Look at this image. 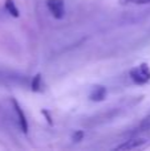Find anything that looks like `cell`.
I'll return each instance as SVG.
<instances>
[{
    "label": "cell",
    "instance_id": "6da1fadb",
    "mask_svg": "<svg viewBox=\"0 0 150 151\" xmlns=\"http://www.w3.org/2000/svg\"><path fill=\"white\" fill-rule=\"evenodd\" d=\"M129 77L137 85H145L150 81V68L148 64H140V65L134 66L133 69H130Z\"/></svg>",
    "mask_w": 150,
    "mask_h": 151
},
{
    "label": "cell",
    "instance_id": "7a4b0ae2",
    "mask_svg": "<svg viewBox=\"0 0 150 151\" xmlns=\"http://www.w3.org/2000/svg\"><path fill=\"white\" fill-rule=\"evenodd\" d=\"M146 146H149V139L145 137H138L134 135V138L128 139L124 143L118 145L114 147V150L118 151H130V150H138V149H145Z\"/></svg>",
    "mask_w": 150,
    "mask_h": 151
},
{
    "label": "cell",
    "instance_id": "3957f363",
    "mask_svg": "<svg viewBox=\"0 0 150 151\" xmlns=\"http://www.w3.org/2000/svg\"><path fill=\"white\" fill-rule=\"evenodd\" d=\"M47 7L49 9L50 15L57 20H61L65 16V4L64 0H48Z\"/></svg>",
    "mask_w": 150,
    "mask_h": 151
},
{
    "label": "cell",
    "instance_id": "277c9868",
    "mask_svg": "<svg viewBox=\"0 0 150 151\" xmlns=\"http://www.w3.org/2000/svg\"><path fill=\"white\" fill-rule=\"evenodd\" d=\"M11 104H12V107H13V111H15L16 117H17V122H19V126H20L21 131L23 133H27L28 131V122H27V117L24 114V111L21 110L20 105L17 104L16 99H11Z\"/></svg>",
    "mask_w": 150,
    "mask_h": 151
},
{
    "label": "cell",
    "instance_id": "5b68a950",
    "mask_svg": "<svg viewBox=\"0 0 150 151\" xmlns=\"http://www.w3.org/2000/svg\"><path fill=\"white\" fill-rule=\"evenodd\" d=\"M106 97V88L102 85H96L92 88L89 93V99L90 101H94V102H100L104 101Z\"/></svg>",
    "mask_w": 150,
    "mask_h": 151
},
{
    "label": "cell",
    "instance_id": "8992f818",
    "mask_svg": "<svg viewBox=\"0 0 150 151\" xmlns=\"http://www.w3.org/2000/svg\"><path fill=\"white\" fill-rule=\"evenodd\" d=\"M150 130V115L145 117L142 121L140 122V125L134 129V131L132 133V135H138L141 133H145V131H149Z\"/></svg>",
    "mask_w": 150,
    "mask_h": 151
},
{
    "label": "cell",
    "instance_id": "52a82bcc",
    "mask_svg": "<svg viewBox=\"0 0 150 151\" xmlns=\"http://www.w3.org/2000/svg\"><path fill=\"white\" fill-rule=\"evenodd\" d=\"M4 8H5V11H7L9 15H12L13 17H19V9H17V7H16V4H15V1L13 0H5V3H4Z\"/></svg>",
    "mask_w": 150,
    "mask_h": 151
},
{
    "label": "cell",
    "instance_id": "ba28073f",
    "mask_svg": "<svg viewBox=\"0 0 150 151\" xmlns=\"http://www.w3.org/2000/svg\"><path fill=\"white\" fill-rule=\"evenodd\" d=\"M31 89L33 91H41L43 90V83H41V76L36 74L31 81Z\"/></svg>",
    "mask_w": 150,
    "mask_h": 151
},
{
    "label": "cell",
    "instance_id": "9c48e42d",
    "mask_svg": "<svg viewBox=\"0 0 150 151\" xmlns=\"http://www.w3.org/2000/svg\"><path fill=\"white\" fill-rule=\"evenodd\" d=\"M121 5H136V4H148L150 0H118Z\"/></svg>",
    "mask_w": 150,
    "mask_h": 151
},
{
    "label": "cell",
    "instance_id": "30bf717a",
    "mask_svg": "<svg viewBox=\"0 0 150 151\" xmlns=\"http://www.w3.org/2000/svg\"><path fill=\"white\" fill-rule=\"evenodd\" d=\"M82 137H84V133H82V131H77V133L73 135V141L74 142H80Z\"/></svg>",
    "mask_w": 150,
    "mask_h": 151
}]
</instances>
